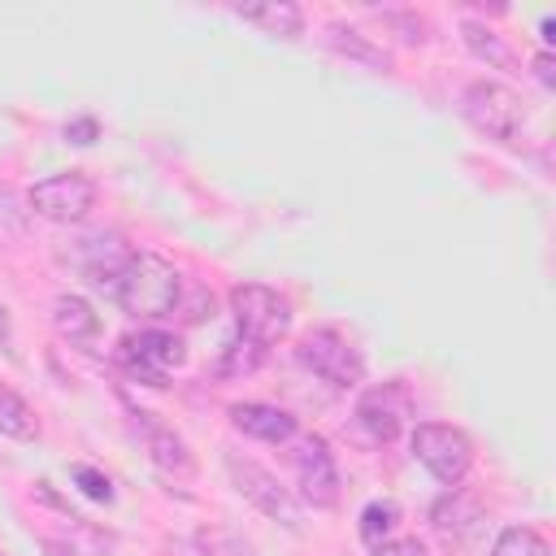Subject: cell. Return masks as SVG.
I'll return each mask as SVG.
<instances>
[{
	"label": "cell",
	"instance_id": "obj_20",
	"mask_svg": "<svg viewBox=\"0 0 556 556\" xmlns=\"http://www.w3.org/2000/svg\"><path fill=\"white\" fill-rule=\"evenodd\" d=\"M261 365H265V348L239 334V339H230V343L222 348L217 374H222V378H243V374H252V369H261Z\"/></svg>",
	"mask_w": 556,
	"mask_h": 556
},
{
	"label": "cell",
	"instance_id": "obj_10",
	"mask_svg": "<svg viewBox=\"0 0 556 556\" xmlns=\"http://www.w3.org/2000/svg\"><path fill=\"white\" fill-rule=\"evenodd\" d=\"M117 356H122V365H126L135 378H143L148 387H165V382H161L165 369L182 365L187 352H182V339L169 334V330H139L135 339H122Z\"/></svg>",
	"mask_w": 556,
	"mask_h": 556
},
{
	"label": "cell",
	"instance_id": "obj_16",
	"mask_svg": "<svg viewBox=\"0 0 556 556\" xmlns=\"http://www.w3.org/2000/svg\"><path fill=\"white\" fill-rule=\"evenodd\" d=\"M52 326H56V334L70 339V343H91V339L100 334V317H96V308H91L83 295H56V304H52Z\"/></svg>",
	"mask_w": 556,
	"mask_h": 556
},
{
	"label": "cell",
	"instance_id": "obj_1",
	"mask_svg": "<svg viewBox=\"0 0 556 556\" xmlns=\"http://www.w3.org/2000/svg\"><path fill=\"white\" fill-rule=\"evenodd\" d=\"M117 304L130 313V317H169L178 308V295H182V274L161 256V252H135L130 265L122 269L117 287H113Z\"/></svg>",
	"mask_w": 556,
	"mask_h": 556
},
{
	"label": "cell",
	"instance_id": "obj_11",
	"mask_svg": "<svg viewBox=\"0 0 556 556\" xmlns=\"http://www.w3.org/2000/svg\"><path fill=\"white\" fill-rule=\"evenodd\" d=\"M130 417H135V430H139V439H143V447H148V460H152L165 478L191 482V478H195V456L187 452V443H182L165 421H156L152 413H130Z\"/></svg>",
	"mask_w": 556,
	"mask_h": 556
},
{
	"label": "cell",
	"instance_id": "obj_4",
	"mask_svg": "<svg viewBox=\"0 0 556 556\" xmlns=\"http://www.w3.org/2000/svg\"><path fill=\"white\" fill-rule=\"evenodd\" d=\"M230 313H235L239 334L261 343V348L278 343L291 330V304L265 282H235L230 287Z\"/></svg>",
	"mask_w": 556,
	"mask_h": 556
},
{
	"label": "cell",
	"instance_id": "obj_26",
	"mask_svg": "<svg viewBox=\"0 0 556 556\" xmlns=\"http://www.w3.org/2000/svg\"><path fill=\"white\" fill-rule=\"evenodd\" d=\"M74 486H78L87 500H96V504H109V500H113V482H109L100 469H91V465H74Z\"/></svg>",
	"mask_w": 556,
	"mask_h": 556
},
{
	"label": "cell",
	"instance_id": "obj_28",
	"mask_svg": "<svg viewBox=\"0 0 556 556\" xmlns=\"http://www.w3.org/2000/svg\"><path fill=\"white\" fill-rule=\"evenodd\" d=\"M96 135H100V122H96V117H74V122H65V139H70V143H96Z\"/></svg>",
	"mask_w": 556,
	"mask_h": 556
},
{
	"label": "cell",
	"instance_id": "obj_6",
	"mask_svg": "<svg viewBox=\"0 0 556 556\" xmlns=\"http://www.w3.org/2000/svg\"><path fill=\"white\" fill-rule=\"evenodd\" d=\"M96 200H100V187H96L87 174H78V169L39 178V182L26 191V208H30L35 217H43V222H61V226L83 222V217L96 208Z\"/></svg>",
	"mask_w": 556,
	"mask_h": 556
},
{
	"label": "cell",
	"instance_id": "obj_3",
	"mask_svg": "<svg viewBox=\"0 0 556 556\" xmlns=\"http://www.w3.org/2000/svg\"><path fill=\"white\" fill-rule=\"evenodd\" d=\"M413 456L417 465L443 482V486H460V478L469 473L473 465V443L465 430L456 426H443V421H417L413 426Z\"/></svg>",
	"mask_w": 556,
	"mask_h": 556
},
{
	"label": "cell",
	"instance_id": "obj_33",
	"mask_svg": "<svg viewBox=\"0 0 556 556\" xmlns=\"http://www.w3.org/2000/svg\"><path fill=\"white\" fill-rule=\"evenodd\" d=\"M0 339H9V313L0 308Z\"/></svg>",
	"mask_w": 556,
	"mask_h": 556
},
{
	"label": "cell",
	"instance_id": "obj_25",
	"mask_svg": "<svg viewBox=\"0 0 556 556\" xmlns=\"http://www.w3.org/2000/svg\"><path fill=\"white\" fill-rule=\"evenodd\" d=\"M174 313H182V321H204V317H213V291L208 287H200V282H182V295H178V308Z\"/></svg>",
	"mask_w": 556,
	"mask_h": 556
},
{
	"label": "cell",
	"instance_id": "obj_9",
	"mask_svg": "<svg viewBox=\"0 0 556 556\" xmlns=\"http://www.w3.org/2000/svg\"><path fill=\"white\" fill-rule=\"evenodd\" d=\"M291 465H295V482H300L304 504H313V508L339 504V465H334V452L321 434H304L291 452Z\"/></svg>",
	"mask_w": 556,
	"mask_h": 556
},
{
	"label": "cell",
	"instance_id": "obj_27",
	"mask_svg": "<svg viewBox=\"0 0 556 556\" xmlns=\"http://www.w3.org/2000/svg\"><path fill=\"white\" fill-rule=\"evenodd\" d=\"M378 17H382L404 43H426V30H430L426 17H417V13H395V9H387V13H378Z\"/></svg>",
	"mask_w": 556,
	"mask_h": 556
},
{
	"label": "cell",
	"instance_id": "obj_32",
	"mask_svg": "<svg viewBox=\"0 0 556 556\" xmlns=\"http://www.w3.org/2000/svg\"><path fill=\"white\" fill-rule=\"evenodd\" d=\"M43 547H48V556H74V552H70V547H61V543H43Z\"/></svg>",
	"mask_w": 556,
	"mask_h": 556
},
{
	"label": "cell",
	"instance_id": "obj_12",
	"mask_svg": "<svg viewBox=\"0 0 556 556\" xmlns=\"http://www.w3.org/2000/svg\"><path fill=\"white\" fill-rule=\"evenodd\" d=\"M230 426L248 439H261V443H291L295 439V417L287 408H274V404H261V400L235 404Z\"/></svg>",
	"mask_w": 556,
	"mask_h": 556
},
{
	"label": "cell",
	"instance_id": "obj_24",
	"mask_svg": "<svg viewBox=\"0 0 556 556\" xmlns=\"http://www.w3.org/2000/svg\"><path fill=\"white\" fill-rule=\"evenodd\" d=\"M26 226H30V208L17 200L13 187H0V243L26 239Z\"/></svg>",
	"mask_w": 556,
	"mask_h": 556
},
{
	"label": "cell",
	"instance_id": "obj_31",
	"mask_svg": "<svg viewBox=\"0 0 556 556\" xmlns=\"http://www.w3.org/2000/svg\"><path fill=\"white\" fill-rule=\"evenodd\" d=\"M556 39V22L552 17H543V43H552Z\"/></svg>",
	"mask_w": 556,
	"mask_h": 556
},
{
	"label": "cell",
	"instance_id": "obj_8",
	"mask_svg": "<svg viewBox=\"0 0 556 556\" xmlns=\"http://www.w3.org/2000/svg\"><path fill=\"white\" fill-rule=\"evenodd\" d=\"M408 417H413V395H408V387L395 382V378L365 387L361 400H356V426H361L374 443L400 439V430L408 426Z\"/></svg>",
	"mask_w": 556,
	"mask_h": 556
},
{
	"label": "cell",
	"instance_id": "obj_2",
	"mask_svg": "<svg viewBox=\"0 0 556 556\" xmlns=\"http://www.w3.org/2000/svg\"><path fill=\"white\" fill-rule=\"evenodd\" d=\"M460 113H465V122H469L478 135H486V139H495V143H513V139L521 135V126H526V104H521V96H517L513 87L495 83V78H473V83L465 87V96H460Z\"/></svg>",
	"mask_w": 556,
	"mask_h": 556
},
{
	"label": "cell",
	"instance_id": "obj_29",
	"mask_svg": "<svg viewBox=\"0 0 556 556\" xmlns=\"http://www.w3.org/2000/svg\"><path fill=\"white\" fill-rule=\"evenodd\" d=\"M374 556H426V547L417 539H391V543H378Z\"/></svg>",
	"mask_w": 556,
	"mask_h": 556
},
{
	"label": "cell",
	"instance_id": "obj_19",
	"mask_svg": "<svg viewBox=\"0 0 556 556\" xmlns=\"http://www.w3.org/2000/svg\"><path fill=\"white\" fill-rule=\"evenodd\" d=\"M0 434H9V439H35L39 434L35 408L9 387H0Z\"/></svg>",
	"mask_w": 556,
	"mask_h": 556
},
{
	"label": "cell",
	"instance_id": "obj_17",
	"mask_svg": "<svg viewBox=\"0 0 556 556\" xmlns=\"http://www.w3.org/2000/svg\"><path fill=\"white\" fill-rule=\"evenodd\" d=\"M478 517H482V504L473 500V495H465L460 486H447V495L430 508V521H434V530L439 534H465V530H473L478 526Z\"/></svg>",
	"mask_w": 556,
	"mask_h": 556
},
{
	"label": "cell",
	"instance_id": "obj_21",
	"mask_svg": "<svg viewBox=\"0 0 556 556\" xmlns=\"http://www.w3.org/2000/svg\"><path fill=\"white\" fill-rule=\"evenodd\" d=\"M195 547L204 556H256V547L230 526H200L195 530Z\"/></svg>",
	"mask_w": 556,
	"mask_h": 556
},
{
	"label": "cell",
	"instance_id": "obj_14",
	"mask_svg": "<svg viewBox=\"0 0 556 556\" xmlns=\"http://www.w3.org/2000/svg\"><path fill=\"white\" fill-rule=\"evenodd\" d=\"M235 17L261 26L265 35H282V39H295L304 30V9L291 4V0H256V4H235Z\"/></svg>",
	"mask_w": 556,
	"mask_h": 556
},
{
	"label": "cell",
	"instance_id": "obj_7",
	"mask_svg": "<svg viewBox=\"0 0 556 556\" xmlns=\"http://www.w3.org/2000/svg\"><path fill=\"white\" fill-rule=\"evenodd\" d=\"M226 469H230L235 491H239L252 508H261L265 517L282 521L287 530H300V504H295V495H291L265 465H256V460H248V456H239V452H226Z\"/></svg>",
	"mask_w": 556,
	"mask_h": 556
},
{
	"label": "cell",
	"instance_id": "obj_30",
	"mask_svg": "<svg viewBox=\"0 0 556 556\" xmlns=\"http://www.w3.org/2000/svg\"><path fill=\"white\" fill-rule=\"evenodd\" d=\"M534 78H539L543 87H556V70H552V52H539V56H534Z\"/></svg>",
	"mask_w": 556,
	"mask_h": 556
},
{
	"label": "cell",
	"instance_id": "obj_5",
	"mask_svg": "<svg viewBox=\"0 0 556 556\" xmlns=\"http://www.w3.org/2000/svg\"><path fill=\"white\" fill-rule=\"evenodd\" d=\"M295 361H300L308 374H317L321 382L339 387V391L365 382V356H361L339 330H326V326H317V330H308V334L300 339Z\"/></svg>",
	"mask_w": 556,
	"mask_h": 556
},
{
	"label": "cell",
	"instance_id": "obj_23",
	"mask_svg": "<svg viewBox=\"0 0 556 556\" xmlns=\"http://www.w3.org/2000/svg\"><path fill=\"white\" fill-rule=\"evenodd\" d=\"M400 526V508L391 504V500H374V504H365V513H361V539L369 543V547H378V543H387V534Z\"/></svg>",
	"mask_w": 556,
	"mask_h": 556
},
{
	"label": "cell",
	"instance_id": "obj_22",
	"mask_svg": "<svg viewBox=\"0 0 556 556\" xmlns=\"http://www.w3.org/2000/svg\"><path fill=\"white\" fill-rule=\"evenodd\" d=\"M491 556H552V543L530 526H508V530H500Z\"/></svg>",
	"mask_w": 556,
	"mask_h": 556
},
{
	"label": "cell",
	"instance_id": "obj_18",
	"mask_svg": "<svg viewBox=\"0 0 556 556\" xmlns=\"http://www.w3.org/2000/svg\"><path fill=\"white\" fill-rule=\"evenodd\" d=\"M460 39H465V48H469L478 61H486V65H495V70H517V52H513L491 26H482V22H460Z\"/></svg>",
	"mask_w": 556,
	"mask_h": 556
},
{
	"label": "cell",
	"instance_id": "obj_15",
	"mask_svg": "<svg viewBox=\"0 0 556 556\" xmlns=\"http://www.w3.org/2000/svg\"><path fill=\"white\" fill-rule=\"evenodd\" d=\"M326 43H330L339 56H348V61H356V65H365V70H378V74L391 70V52L378 48L369 35L343 26V22H330V26H326Z\"/></svg>",
	"mask_w": 556,
	"mask_h": 556
},
{
	"label": "cell",
	"instance_id": "obj_13",
	"mask_svg": "<svg viewBox=\"0 0 556 556\" xmlns=\"http://www.w3.org/2000/svg\"><path fill=\"white\" fill-rule=\"evenodd\" d=\"M130 256H135V248L122 239V235H96V239H87L83 243V269H87V278L96 282V287H117V278H122V269L130 265Z\"/></svg>",
	"mask_w": 556,
	"mask_h": 556
}]
</instances>
